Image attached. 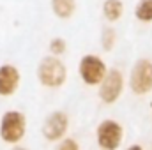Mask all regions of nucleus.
I'll use <instances>...</instances> for the list:
<instances>
[{
  "label": "nucleus",
  "instance_id": "nucleus-8",
  "mask_svg": "<svg viewBox=\"0 0 152 150\" xmlns=\"http://www.w3.org/2000/svg\"><path fill=\"white\" fill-rule=\"evenodd\" d=\"M21 85V73L14 64L0 66V97H12Z\"/></svg>",
  "mask_w": 152,
  "mask_h": 150
},
{
  "label": "nucleus",
  "instance_id": "nucleus-14",
  "mask_svg": "<svg viewBox=\"0 0 152 150\" xmlns=\"http://www.w3.org/2000/svg\"><path fill=\"white\" fill-rule=\"evenodd\" d=\"M55 150H81V149H80V143L76 141L75 138L66 136L64 140H60V141L57 143Z\"/></svg>",
  "mask_w": 152,
  "mask_h": 150
},
{
  "label": "nucleus",
  "instance_id": "nucleus-16",
  "mask_svg": "<svg viewBox=\"0 0 152 150\" xmlns=\"http://www.w3.org/2000/svg\"><path fill=\"white\" fill-rule=\"evenodd\" d=\"M11 150H28V149H27V147H23V145L20 143V145H12V149H11Z\"/></svg>",
  "mask_w": 152,
  "mask_h": 150
},
{
  "label": "nucleus",
  "instance_id": "nucleus-10",
  "mask_svg": "<svg viewBox=\"0 0 152 150\" xmlns=\"http://www.w3.org/2000/svg\"><path fill=\"white\" fill-rule=\"evenodd\" d=\"M50 7H51V12L58 20H71L76 14L78 2L76 0H50Z\"/></svg>",
  "mask_w": 152,
  "mask_h": 150
},
{
  "label": "nucleus",
  "instance_id": "nucleus-4",
  "mask_svg": "<svg viewBox=\"0 0 152 150\" xmlns=\"http://www.w3.org/2000/svg\"><path fill=\"white\" fill-rule=\"evenodd\" d=\"M127 85L129 90L134 95H149L152 92V60L151 58H138L131 71H129V78H127Z\"/></svg>",
  "mask_w": 152,
  "mask_h": 150
},
{
  "label": "nucleus",
  "instance_id": "nucleus-1",
  "mask_svg": "<svg viewBox=\"0 0 152 150\" xmlns=\"http://www.w3.org/2000/svg\"><path fill=\"white\" fill-rule=\"evenodd\" d=\"M37 81L44 88H60L66 85L67 81V67L62 62L60 57H53V55H46L39 60L37 69H36Z\"/></svg>",
  "mask_w": 152,
  "mask_h": 150
},
{
  "label": "nucleus",
  "instance_id": "nucleus-13",
  "mask_svg": "<svg viewBox=\"0 0 152 150\" xmlns=\"http://www.w3.org/2000/svg\"><path fill=\"white\" fill-rule=\"evenodd\" d=\"M48 51H50V55H53V57H62V55L67 51V41L64 37H60V36L51 37L50 42H48Z\"/></svg>",
  "mask_w": 152,
  "mask_h": 150
},
{
  "label": "nucleus",
  "instance_id": "nucleus-6",
  "mask_svg": "<svg viewBox=\"0 0 152 150\" xmlns=\"http://www.w3.org/2000/svg\"><path fill=\"white\" fill-rule=\"evenodd\" d=\"M124 88H126L124 73L117 67H112V69H108L103 81L97 85V97L104 104H115L122 97Z\"/></svg>",
  "mask_w": 152,
  "mask_h": 150
},
{
  "label": "nucleus",
  "instance_id": "nucleus-2",
  "mask_svg": "<svg viewBox=\"0 0 152 150\" xmlns=\"http://www.w3.org/2000/svg\"><path fill=\"white\" fill-rule=\"evenodd\" d=\"M27 115L20 110H7L0 117V140L5 145H20L27 136Z\"/></svg>",
  "mask_w": 152,
  "mask_h": 150
},
{
  "label": "nucleus",
  "instance_id": "nucleus-15",
  "mask_svg": "<svg viewBox=\"0 0 152 150\" xmlns=\"http://www.w3.org/2000/svg\"><path fill=\"white\" fill-rule=\"evenodd\" d=\"M126 150H143V147H142L140 143H133V145H129Z\"/></svg>",
  "mask_w": 152,
  "mask_h": 150
},
{
  "label": "nucleus",
  "instance_id": "nucleus-17",
  "mask_svg": "<svg viewBox=\"0 0 152 150\" xmlns=\"http://www.w3.org/2000/svg\"><path fill=\"white\" fill-rule=\"evenodd\" d=\"M151 111H152V101H151Z\"/></svg>",
  "mask_w": 152,
  "mask_h": 150
},
{
  "label": "nucleus",
  "instance_id": "nucleus-5",
  "mask_svg": "<svg viewBox=\"0 0 152 150\" xmlns=\"http://www.w3.org/2000/svg\"><path fill=\"white\" fill-rule=\"evenodd\" d=\"M124 141V127L115 118H104L96 127V143L101 150H118Z\"/></svg>",
  "mask_w": 152,
  "mask_h": 150
},
{
  "label": "nucleus",
  "instance_id": "nucleus-12",
  "mask_svg": "<svg viewBox=\"0 0 152 150\" xmlns=\"http://www.w3.org/2000/svg\"><path fill=\"white\" fill-rule=\"evenodd\" d=\"M99 42H101V48L104 51H112L115 46H117V32H115L113 27H104L101 30Z\"/></svg>",
  "mask_w": 152,
  "mask_h": 150
},
{
  "label": "nucleus",
  "instance_id": "nucleus-7",
  "mask_svg": "<svg viewBox=\"0 0 152 150\" xmlns=\"http://www.w3.org/2000/svg\"><path fill=\"white\" fill-rule=\"evenodd\" d=\"M69 125H71L69 115L62 110H55L44 118V122L41 125V134L46 141L58 143L60 140H64L67 136Z\"/></svg>",
  "mask_w": 152,
  "mask_h": 150
},
{
  "label": "nucleus",
  "instance_id": "nucleus-9",
  "mask_svg": "<svg viewBox=\"0 0 152 150\" xmlns=\"http://www.w3.org/2000/svg\"><path fill=\"white\" fill-rule=\"evenodd\" d=\"M124 2L122 0H103L101 4V14L108 23H117L124 16Z\"/></svg>",
  "mask_w": 152,
  "mask_h": 150
},
{
  "label": "nucleus",
  "instance_id": "nucleus-3",
  "mask_svg": "<svg viewBox=\"0 0 152 150\" xmlns=\"http://www.w3.org/2000/svg\"><path fill=\"white\" fill-rule=\"evenodd\" d=\"M108 66L103 57L87 53L78 60V76L87 87H97L108 73Z\"/></svg>",
  "mask_w": 152,
  "mask_h": 150
},
{
  "label": "nucleus",
  "instance_id": "nucleus-11",
  "mask_svg": "<svg viewBox=\"0 0 152 150\" xmlns=\"http://www.w3.org/2000/svg\"><path fill=\"white\" fill-rule=\"evenodd\" d=\"M133 14L140 23H152V0H138L134 4Z\"/></svg>",
  "mask_w": 152,
  "mask_h": 150
}]
</instances>
